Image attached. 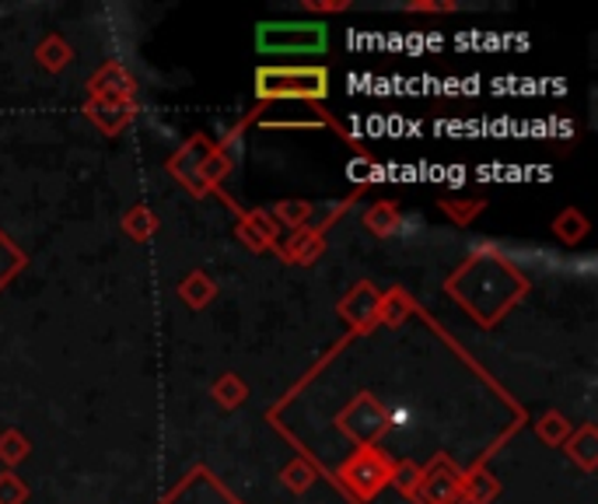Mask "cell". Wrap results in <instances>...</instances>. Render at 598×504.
<instances>
[{
  "mask_svg": "<svg viewBox=\"0 0 598 504\" xmlns=\"http://www.w3.org/2000/svg\"><path fill=\"white\" fill-rule=\"evenodd\" d=\"M312 480H315V473H312V467L305 459H297V462H291V467L284 470V483L291 491H308L312 487Z\"/></svg>",
  "mask_w": 598,
  "mask_h": 504,
  "instance_id": "obj_26",
  "label": "cell"
},
{
  "mask_svg": "<svg viewBox=\"0 0 598 504\" xmlns=\"http://www.w3.org/2000/svg\"><path fill=\"white\" fill-rule=\"evenodd\" d=\"M255 46L263 53H323L326 25L323 22H297V25H259Z\"/></svg>",
  "mask_w": 598,
  "mask_h": 504,
  "instance_id": "obj_2",
  "label": "cell"
},
{
  "mask_svg": "<svg viewBox=\"0 0 598 504\" xmlns=\"http://www.w3.org/2000/svg\"><path fill=\"white\" fill-rule=\"evenodd\" d=\"M483 207V200H476V204H452V200H445V204H442V211H448L455 221H458V225H466V221L476 214V211H480Z\"/></svg>",
  "mask_w": 598,
  "mask_h": 504,
  "instance_id": "obj_27",
  "label": "cell"
},
{
  "mask_svg": "<svg viewBox=\"0 0 598 504\" xmlns=\"http://www.w3.org/2000/svg\"><path fill=\"white\" fill-rule=\"evenodd\" d=\"M178 298H183L189 309H207L210 301L217 298V285H214L207 274L196 270V274H189V277L183 280V285H178Z\"/></svg>",
  "mask_w": 598,
  "mask_h": 504,
  "instance_id": "obj_11",
  "label": "cell"
},
{
  "mask_svg": "<svg viewBox=\"0 0 598 504\" xmlns=\"http://www.w3.org/2000/svg\"><path fill=\"white\" fill-rule=\"evenodd\" d=\"M535 435H540L546 446H564V441L570 438V420H564L556 410H550L540 425H535Z\"/></svg>",
  "mask_w": 598,
  "mask_h": 504,
  "instance_id": "obj_21",
  "label": "cell"
},
{
  "mask_svg": "<svg viewBox=\"0 0 598 504\" xmlns=\"http://www.w3.org/2000/svg\"><path fill=\"white\" fill-rule=\"evenodd\" d=\"M365 225H368V232L371 235H392L403 221H399V211H395V204H374L368 214H365Z\"/></svg>",
  "mask_w": 598,
  "mask_h": 504,
  "instance_id": "obj_17",
  "label": "cell"
},
{
  "mask_svg": "<svg viewBox=\"0 0 598 504\" xmlns=\"http://www.w3.org/2000/svg\"><path fill=\"white\" fill-rule=\"evenodd\" d=\"M228 172H231L228 151H225V148H210L207 158H204V165H199V183H204V190H214Z\"/></svg>",
  "mask_w": 598,
  "mask_h": 504,
  "instance_id": "obj_15",
  "label": "cell"
},
{
  "mask_svg": "<svg viewBox=\"0 0 598 504\" xmlns=\"http://www.w3.org/2000/svg\"><path fill=\"white\" fill-rule=\"evenodd\" d=\"M29 501V487L22 476H14L11 470L0 473V504H25Z\"/></svg>",
  "mask_w": 598,
  "mask_h": 504,
  "instance_id": "obj_23",
  "label": "cell"
},
{
  "mask_svg": "<svg viewBox=\"0 0 598 504\" xmlns=\"http://www.w3.org/2000/svg\"><path fill=\"white\" fill-rule=\"evenodd\" d=\"M340 425H344V431H347L350 438L361 441V449H365L371 438H378V435L385 431L389 417H385V410L378 407V403L365 393V396H357V399L350 403V407L344 410Z\"/></svg>",
  "mask_w": 598,
  "mask_h": 504,
  "instance_id": "obj_5",
  "label": "cell"
},
{
  "mask_svg": "<svg viewBox=\"0 0 598 504\" xmlns=\"http://www.w3.org/2000/svg\"><path fill=\"white\" fill-rule=\"evenodd\" d=\"M137 112L133 98H91L88 103V116L95 127H102L106 133H119Z\"/></svg>",
  "mask_w": 598,
  "mask_h": 504,
  "instance_id": "obj_7",
  "label": "cell"
},
{
  "mask_svg": "<svg viewBox=\"0 0 598 504\" xmlns=\"http://www.w3.org/2000/svg\"><path fill=\"white\" fill-rule=\"evenodd\" d=\"M497 494H501V483H497L490 473H469V476H463V497L469 504H490Z\"/></svg>",
  "mask_w": 598,
  "mask_h": 504,
  "instance_id": "obj_13",
  "label": "cell"
},
{
  "mask_svg": "<svg viewBox=\"0 0 598 504\" xmlns=\"http://www.w3.org/2000/svg\"><path fill=\"white\" fill-rule=\"evenodd\" d=\"M35 56H39V64H43L46 71L59 74L74 60V50H70V43H67L64 35H46L43 43H39Z\"/></svg>",
  "mask_w": 598,
  "mask_h": 504,
  "instance_id": "obj_12",
  "label": "cell"
},
{
  "mask_svg": "<svg viewBox=\"0 0 598 504\" xmlns=\"http://www.w3.org/2000/svg\"><path fill=\"white\" fill-rule=\"evenodd\" d=\"M259 98H326L329 74L326 67H263L255 74Z\"/></svg>",
  "mask_w": 598,
  "mask_h": 504,
  "instance_id": "obj_1",
  "label": "cell"
},
{
  "mask_svg": "<svg viewBox=\"0 0 598 504\" xmlns=\"http://www.w3.org/2000/svg\"><path fill=\"white\" fill-rule=\"evenodd\" d=\"M235 504H238V501H235Z\"/></svg>",
  "mask_w": 598,
  "mask_h": 504,
  "instance_id": "obj_29",
  "label": "cell"
},
{
  "mask_svg": "<svg viewBox=\"0 0 598 504\" xmlns=\"http://www.w3.org/2000/svg\"><path fill=\"white\" fill-rule=\"evenodd\" d=\"M22 267H25V253L18 249L14 242H8L4 235H0V288H4Z\"/></svg>",
  "mask_w": 598,
  "mask_h": 504,
  "instance_id": "obj_22",
  "label": "cell"
},
{
  "mask_svg": "<svg viewBox=\"0 0 598 504\" xmlns=\"http://www.w3.org/2000/svg\"><path fill=\"white\" fill-rule=\"evenodd\" d=\"M585 232H588V225L577 211H564L561 217H556V235H561L564 242H577Z\"/></svg>",
  "mask_w": 598,
  "mask_h": 504,
  "instance_id": "obj_24",
  "label": "cell"
},
{
  "mask_svg": "<svg viewBox=\"0 0 598 504\" xmlns=\"http://www.w3.org/2000/svg\"><path fill=\"white\" fill-rule=\"evenodd\" d=\"M308 214H312V204H308V200H284V204H276V207H273L276 225H287V228H305Z\"/></svg>",
  "mask_w": 598,
  "mask_h": 504,
  "instance_id": "obj_20",
  "label": "cell"
},
{
  "mask_svg": "<svg viewBox=\"0 0 598 504\" xmlns=\"http://www.w3.org/2000/svg\"><path fill=\"white\" fill-rule=\"evenodd\" d=\"M238 238H242L246 242V246L252 249V253H270L273 246H276V242H270L263 232H259L255 225H252V221L249 217H242V225H238Z\"/></svg>",
  "mask_w": 598,
  "mask_h": 504,
  "instance_id": "obj_25",
  "label": "cell"
},
{
  "mask_svg": "<svg viewBox=\"0 0 598 504\" xmlns=\"http://www.w3.org/2000/svg\"><path fill=\"white\" fill-rule=\"evenodd\" d=\"M88 92H91V98H133L137 85L119 64H106L88 81Z\"/></svg>",
  "mask_w": 598,
  "mask_h": 504,
  "instance_id": "obj_8",
  "label": "cell"
},
{
  "mask_svg": "<svg viewBox=\"0 0 598 504\" xmlns=\"http://www.w3.org/2000/svg\"><path fill=\"white\" fill-rule=\"evenodd\" d=\"M340 476H344V483H347V487H350L357 497L368 501V497L378 494V487H382V483L392 480V467H389V459H385L382 452L365 446V449H357V455L340 470Z\"/></svg>",
  "mask_w": 598,
  "mask_h": 504,
  "instance_id": "obj_3",
  "label": "cell"
},
{
  "mask_svg": "<svg viewBox=\"0 0 598 504\" xmlns=\"http://www.w3.org/2000/svg\"><path fill=\"white\" fill-rule=\"evenodd\" d=\"M416 494H421L427 504H455L463 497V473L442 455L431 470L421 473V480H416Z\"/></svg>",
  "mask_w": 598,
  "mask_h": 504,
  "instance_id": "obj_4",
  "label": "cell"
},
{
  "mask_svg": "<svg viewBox=\"0 0 598 504\" xmlns=\"http://www.w3.org/2000/svg\"><path fill=\"white\" fill-rule=\"evenodd\" d=\"M29 452H32L29 438L18 431V428L0 435V462H8V467H18L22 459H29Z\"/></svg>",
  "mask_w": 598,
  "mask_h": 504,
  "instance_id": "obj_19",
  "label": "cell"
},
{
  "mask_svg": "<svg viewBox=\"0 0 598 504\" xmlns=\"http://www.w3.org/2000/svg\"><path fill=\"white\" fill-rule=\"evenodd\" d=\"M567 446V455L581 462V470H595L598 467V431L591 425H585L581 431H570V438L564 441Z\"/></svg>",
  "mask_w": 598,
  "mask_h": 504,
  "instance_id": "obj_10",
  "label": "cell"
},
{
  "mask_svg": "<svg viewBox=\"0 0 598 504\" xmlns=\"http://www.w3.org/2000/svg\"><path fill=\"white\" fill-rule=\"evenodd\" d=\"M308 8H312V11H344V8H347V0H336V4H318V0H312Z\"/></svg>",
  "mask_w": 598,
  "mask_h": 504,
  "instance_id": "obj_28",
  "label": "cell"
},
{
  "mask_svg": "<svg viewBox=\"0 0 598 504\" xmlns=\"http://www.w3.org/2000/svg\"><path fill=\"white\" fill-rule=\"evenodd\" d=\"M326 253V242L323 235H315L308 228H297L287 242H284V259H291V264H312V259H318Z\"/></svg>",
  "mask_w": 598,
  "mask_h": 504,
  "instance_id": "obj_9",
  "label": "cell"
},
{
  "mask_svg": "<svg viewBox=\"0 0 598 504\" xmlns=\"http://www.w3.org/2000/svg\"><path fill=\"white\" fill-rule=\"evenodd\" d=\"M123 228L137 238V242H144V238H151L154 232H157V214L151 211V207H133V211H127V217H123Z\"/></svg>",
  "mask_w": 598,
  "mask_h": 504,
  "instance_id": "obj_18",
  "label": "cell"
},
{
  "mask_svg": "<svg viewBox=\"0 0 598 504\" xmlns=\"http://www.w3.org/2000/svg\"><path fill=\"white\" fill-rule=\"evenodd\" d=\"M378 305H382V294L374 291V285H357L340 301V315L350 322L354 330H368L378 322Z\"/></svg>",
  "mask_w": 598,
  "mask_h": 504,
  "instance_id": "obj_6",
  "label": "cell"
},
{
  "mask_svg": "<svg viewBox=\"0 0 598 504\" xmlns=\"http://www.w3.org/2000/svg\"><path fill=\"white\" fill-rule=\"evenodd\" d=\"M410 309H413V301H410V294L406 291H399V288H392L389 294H382V305H378V322H389V326H399L406 315H410Z\"/></svg>",
  "mask_w": 598,
  "mask_h": 504,
  "instance_id": "obj_16",
  "label": "cell"
},
{
  "mask_svg": "<svg viewBox=\"0 0 598 504\" xmlns=\"http://www.w3.org/2000/svg\"><path fill=\"white\" fill-rule=\"evenodd\" d=\"M214 399L221 403V407H228V410H235V407H242V403L249 399V386L238 375H221L214 382Z\"/></svg>",
  "mask_w": 598,
  "mask_h": 504,
  "instance_id": "obj_14",
  "label": "cell"
}]
</instances>
